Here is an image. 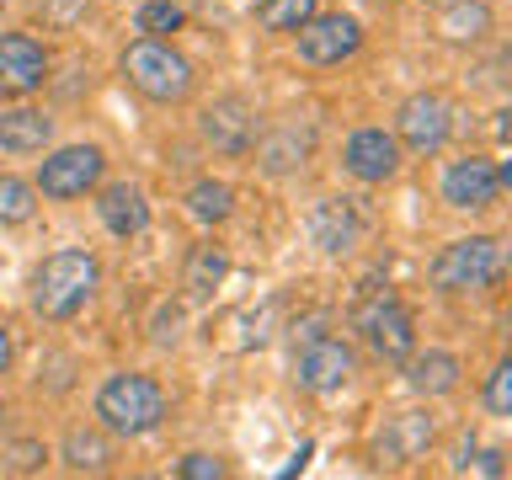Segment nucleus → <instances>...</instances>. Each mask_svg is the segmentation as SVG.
Returning a JSON list of instances; mask_svg holds the SVG:
<instances>
[{
	"instance_id": "a211bd4d",
	"label": "nucleus",
	"mask_w": 512,
	"mask_h": 480,
	"mask_svg": "<svg viewBox=\"0 0 512 480\" xmlns=\"http://www.w3.org/2000/svg\"><path fill=\"white\" fill-rule=\"evenodd\" d=\"M406 384L416 395H448L459 384V358L454 352H422V358H406Z\"/></svg>"
},
{
	"instance_id": "f8f14e48",
	"label": "nucleus",
	"mask_w": 512,
	"mask_h": 480,
	"mask_svg": "<svg viewBox=\"0 0 512 480\" xmlns=\"http://www.w3.org/2000/svg\"><path fill=\"white\" fill-rule=\"evenodd\" d=\"M496 192H502V182H496V166H491V160H480V155L454 160V166H448V176H443V198L454 203V208H491Z\"/></svg>"
},
{
	"instance_id": "cd10ccee",
	"label": "nucleus",
	"mask_w": 512,
	"mask_h": 480,
	"mask_svg": "<svg viewBox=\"0 0 512 480\" xmlns=\"http://www.w3.org/2000/svg\"><path fill=\"white\" fill-rule=\"evenodd\" d=\"M176 475H187V480H219V475H224V464H219V459H208V454H187L182 464H176Z\"/></svg>"
},
{
	"instance_id": "2eb2a0df",
	"label": "nucleus",
	"mask_w": 512,
	"mask_h": 480,
	"mask_svg": "<svg viewBox=\"0 0 512 480\" xmlns=\"http://www.w3.org/2000/svg\"><path fill=\"white\" fill-rule=\"evenodd\" d=\"M427 443H432V416L427 411H395L390 422H384V432H379L374 454L384 464H411Z\"/></svg>"
},
{
	"instance_id": "b1692460",
	"label": "nucleus",
	"mask_w": 512,
	"mask_h": 480,
	"mask_svg": "<svg viewBox=\"0 0 512 480\" xmlns=\"http://www.w3.org/2000/svg\"><path fill=\"white\" fill-rule=\"evenodd\" d=\"M107 459H112V448L96 438V432H70V438H64V464H70V470H107Z\"/></svg>"
},
{
	"instance_id": "412c9836",
	"label": "nucleus",
	"mask_w": 512,
	"mask_h": 480,
	"mask_svg": "<svg viewBox=\"0 0 512 480\" xmlns=\"http://www.w3.org/2000/svg\"><path fill=\"white\" fill-rule=\"evenodd\" d=\"M224 272H230V256H224L219 246H198V251H192V262H187V294L208 299L224 283Z\"/></svg>"
},
{
	"instance_id": "6e6552de",
	"label": "nucleus",
	"mask_w": 512,
	"mask_h": 480,
	"mask_svg": "<svg viewBox=\"0 0 512 480\" xmlns=\"http://www.w3.org/2000/svg\"><path fill=\"white\" fill-rule=\"evenodd\" d=\"M299 32V59L304 64H342L347 54H358V43H363V32H358V22L352 16H342V11H331V16H310L304 27H294Z\"/></svg>"
},
{
	"instance_id": "393cba45",
	"label": "nucleus",
	"mask_w": 512,
	"mask_h": 480,
	"mask_svg": "<svg viewBox=\"0 0 512 480\" xmlns=\"http://www.w3.org/2000/svg\"><path fill=\"white\" fill-rule=\"evenodd\" d=\"M38 192H32V182H22V176H0V219L6 224H22V219H32V203Z\"/></svg>"
},
{
	"instance_id": "aec40b11",
	"label": "nucleus",
	"mask_w": 512,
	"mask_h": 480,
	"mask_svg": "<svg viewBox=\"0 0 512 480\" xmlns=\"http://www.w3.org/2000/svg\"><path fill=\"white\" fill-rule=\"evenodd\" d=\"M304 155H310V134H299V128L288 123V128H278V134H272V139L262 144V171L283 176V171L304 166Z\"/></svg>"
},
{
	"instance_id": "dca6fc26",
	"label": "nucleus",
	"mask_w": 512,
	"mask_h": 480,
	"mask_svg": "<svg viewBox=\"0 0 512 480\" xmlns=\"http://www.w3.org/2000/svg\"><path fill=\"white\" fill-rule=\"evenodd\" d=\"M96 208H102V224H107V230H112V235H123V240H128V235H139L144 224H150V203H144V192H139V187H128V182L107 187Z\"/></svg>"
},
{
	"instance_id": "bb28decb",
	"label": "nucleus",
	"mask_w": 512,
	"mask_h": 480,
	"mask_svg": "<svg viewBox=\"0 0 512 480\" xmlns=\"http://www.w3.org/2000/svg\"><path fill=\"white\" fill-rule=\"evenodd\" d=\"M486 406L491 416H512V363H496V374L486 384Z\"/></svg>"
},
{
	"instance_id": "ddd939ff",
	"label": "nucleus",
	"mask_w": 512,
	"mask_h": 480,
	"mask_svg": "<svg viewBox=\"0 0 512 480\" xmlns=\"http://www.w3.org/2000/svg\"><path fill=\"white\" fill-rule=\"evenodd\" d=\"M358 235H363V219H358V208H352V198H320L315 203V214H310V240L326 256H342L358 246Z\"/></svg>"
},
{
	"instance_id": "c756f323",
	"label": "nucleus",
	"mask_w": 512,
	"mask_h": 480,
	"mask_svg": "<svg viewBox=\"0 0 512 480\" xmlns=\"http://www.w3.org/2000/svg\"><path fill=\"white\" fill-rule=\"evenodd\" d=\"M6 363H11V336L0 331V374H6Z\"/></svg>"
},
{
	"instance_id": "20e7f679",
	"label": "nucleus",
	"mask_w": 512,
	"mask_h": 480,
	"mask_svg": "<svg viewBox=\"0 0 512 480\" xmlns=\"http://www.w3.org/2000/svg\"><path fill=\"white\" fill-rule=\"evenodd\" d=\"M123 75L134 80L150 102H182V96L192 91L187 59L176 54L171 43H160V38H144V43L128 48V54H123Z\"/></svg>"
},
{
	"instance_id": "39448f33",
	"label": "nucleus",
	"mask_w": 512,
	"mask_h": 480,
	"mask_svg": "<svg viewBox=\"0 0 512 480\" xmlns=\"http://www.w3.org/2000/svg\"><path fill=\"white\" fill-rule=\"evenodd\" d=\"M352 320H358L363 342L374 347V358L384 363H406L411 347H416V326H411V310L400 304L395 294H363L358 310H352Z\"/></svg>"
},
{
	"instance_id": "7ed1b4c3",
	"label": "nucleus",
	"mask_w": 512,
	"mask_h": 480,
	"mask_svg": "<svg viewBox=\"0 0 512 480\" xmlns=\"http://www.w3.org/2000/svg\"><path fill=\"white\" fill-rule=\"evenodd\" d=\"M507 272V256H502V240L491 235H470V240H454L438 262H432V283L443 294H470V288H491L502 283Z\"/></svg>"
},
{
	"instance_id": "a878e982",
	"label": "nucleus",
	"mask_w": 512,
	"mask_h": 480,
	"mask_svg": "<svg viewBox=\"0 0 512 480\" xmlns=\"http://www.w3.org/2000/svg\"><path fill=\"white\" fill-rule=\"evenodd\" d=\"M176 27H182V6H171V0H144L139 6V32L160 38V32H176Z\"/></svg>"
},
{
	"instance_id": "6ab92c4d",
	"label": "nucleus",
	"mask_w": 512,
	"mask_h": 480,
	"mask_svg": "<svg viewBox=\"0 0 512 480\" xmlns=\"http://www.w3.org/2000/svg\"><path fill=\"white\" fill-rule=\"evenodd\" d=\"M438 32H443L448 43H480V38L491 32V11L480 6V0H454Z\"/></svg>"
},
{
	"instance_id": "0eeeda50",
	"label": "nucleus",
	"mask_w": 512,
	"mask_h": 480,
	"mask_svg": "<svg viewBox=\"0 0 512 480\" xmlns=\"http://www.w3.org/2000/svg\"><path fill=\"white\" fill-rule=\"evenodd\" d=\"M358 374V358H352L347 342H336V336H315V342L299 347V363H294V379L304 390L326 395V390H342V384Z\"/></svg>"
},
{
	"instance_id": "1a4fd4ad",
	"label": "nucleus",
	"mask_w": 512,
	"mask_h": 480,
	"mask_svg": "<svg viewBox=\"0 0 512 480\" xmlns=\"http://www.w3.org/2000/svg\"><path fill=\"white\" fill-rule=\"evenodd\" d=\"M96 176H102V150H96V144H70V150H59L54 160H43L38 187L48 198H80L86 187H96Z\"/></svg>"
},
{
	"instance_id": "4be33fe9",
	"label": "nucleus",
	"mask_w": 512,
	"mask_h": 480,
	"mask_svg": "<svg viewBox=\"0 0 512 480\" xmlns=\"http://www.w3.org/2000/svg\"><path fill=\"white\" fill-rule=\"evenodd\" d=\"M320 0H256V22L272 27V32H294L315 16Z\"/></svg>"
},
{
	"instance_id": "4468645a",
	"label": "nucleus",
	"mask_w": 512,
	"mask_h": 480,
	"mask_svg": "<svg viewBox=\"0 0 512 480\" xmlns=\"http://www.w3.org/2000/svg\"><path fill=\"white\" fill-rule=\"evenodd\" d=\"M400 166V144L384 134V128H358V134L347 139V171L358 176V182H390Z\"/></svg>"
},
{
	"instance_id": "423d86ee",
	"label": "nucleus",
	"mask_w": 512,
	"mask_h": 480,
	"mask_svg": "<svg viewBox=\"0 0 512 480\" xmlns=\"http://www.w3.org/2000/svg\"><path fill=\"white\" fill-rule=\"evenodd\" d=\"M395 128H400V139H406V150L438 155L448 144V134H454V112H448V102L438 91H422V96H411V102L400 107Z\"/></svg>"
},
{
	"instance_id": "5701e85b",
	"label": "nucleus",
	"mask_w": 512,
	"mask_h": 480,
	"mask_svg": "<svg viewBox=\"0 0 512 480\" xmlns=\"http://www.w3.org/2000/svg\"><path fill=\"white\" fill-rule=\"evenodd\" d=\"M187 208H192V219H203V224H219V219H230V208H235V192L224 187V182H198L187 192Z\"/></svg>"
},
{
	"instance_id": "f257e3e1",
	"label": "nucleus",
	"mask_w": 512,
	"mask_h": 480,
	"mask_svg": "<svg viewBox=\"0 0 512 480\" xmlns=\"http://www.w3.org/2000/svg\"><path fill=\"white\" fill-rule=\"evenodd\" d=\"M96 278H102V267L91 251H54L32 278V310L48 320H70L96 294Z\"/></svg>"
},
{
	"instance_id": "f3484780",
	"label": "nucleus",
	"mask_w": 512,
	"mask_h": 480,
	"mask_svg": "<svg viewBox=\"0 0 512 480\" xmlns=\"http://www.w3.org/2000/svg\"><path fill=\"white\" fill-rule=\"evenodd\" d=\"M48 134H54V123H48L43 112H32V107L0 112V150H6V155H32V150H43Z\"/></svg>"
},
{
	"instance_id": "9d476101",
	"label": "nucleus",
	"mask_w": 512,
	"mask_h": 480,
	"mask_svg": "<svg viewBox=\"0 0 512 480\" xmlns=\"http://www.w3.org/2000/svg\"><path fill=\"white\" fill-rule=\"evenodd\" d=\"M203 139L214 144L219 155H246L251 139H256V112L240 102V96H219V102L203 112Z\"/></svg>"
},
{
	"instance_id": "7c9ffc66",
	"label": "nucleus",
	"mask_w": 512,
	"mask_h": 480,
	"mask_svg": "<svg viewBox=\"0 0 512 480\" xmlns=\"http://www.w3.org/2000/svg\"><path fill=\"white\" fill-rule=\"evenodd\" d=\"M59 6H70V0H59Z\"/></svg>"
},
{
	"instance_id": "c85d7f7f",
	"label": "nucleus",
	"mask_w": 512,
	"mask_h": 480,
	"mask_svg": "<svg viewBox=\"0 0 512 480\" xmlns=\"http://www.w3.org/2000/svg\"><path fill=\"white\" fill-rule=\"evenodd\" d=\"M326 310H315V315H304V320H294V326H288V331H294V342H315V336H326V331H320V326H326Z\"/></svg>"
},
{
	"instance_id": "9b49d317",
	"label": "nucleus",
	"mask_w": 512,
	"mask_h": 480,
	"mask_svg": "<svg viewBox=\"0 0 512 480\" xmlns=\"http://www.w3.org/2000/svg\"><path fill=\"white\" fill-rule=\"evenodd\" d=\"M43 75H48V54H43V48L32 43L27 32H6V38H0V91L27 96V91L43 86Z\"/></svg>"
},
{
	"instance_id": "f03ea898",
	"label": "nucleus",
	"mask_w": 512,
	"mask_h": 480,
	"mask_svg": "<svg viewBox=\"0 0 512 480\" xmlns=\"http://www.w3.org/2000/svg\"><path fill=\"white\" fill-rule=\"evenodd\" d=\"M96 416H102L107 432H123V438H144L166 422V395H160L155 379L144 374H112L102 390H96Z\"/></svg>"
}]
</instances>
